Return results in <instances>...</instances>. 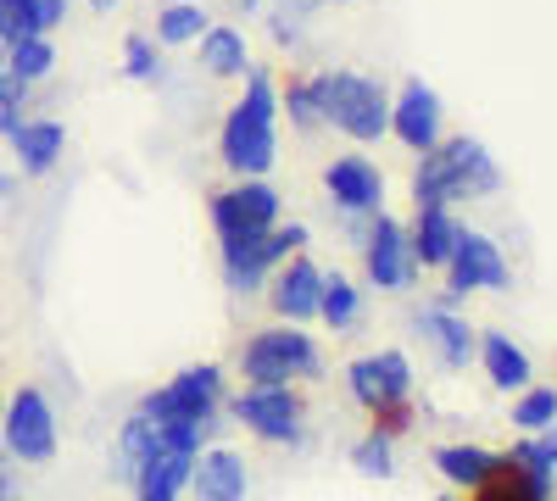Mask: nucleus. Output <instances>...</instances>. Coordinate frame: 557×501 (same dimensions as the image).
Here are the masks:
<instances>
[{
    "label": "nucleus",
    "instance_id": "obj_1",
    "mask_svg": "<svg viewBox=\"0 0 557 501\" xmlns=\"http://www.w3.org/2000/svg\"><path fill=\"white\" fill-rule=\"evenodd\" d=\"M223 167L235 178H268L278 162V84L268 67H246V96L223 117Z\"/></svg>",
    "mask_w": 557,
    "mask_h": 501
},
{
    "label": "nucleus",
    "instance_id": "obj_2",
    "mask_svg": "<svg viewBox=\"0 0 557 501\" xmlns=\"http://www.w3.org/2000/svg\"><path fill=\"white\" fill-rule=\"evenodd\" d=\"M502 190V167L496 156L457 134V140H441L424 151L412 173V206H451V201H480V196H496Z\"/></svg>",
    "mask_w": 557,
    "mask_h": 501
},
{
    "label": "nucleus",
    "instance_id": "obj_3",
    "mask_svg": "<svg viewBox=\"0 0 557 501\" xmlns=\"http://www.w3.org/2000/svg\"><path fill=\"white\" fill-rule=\"evenodd\" d=\"M346 385L357 406L374 418L380 435H407L412 429V362L407 351H380V356H357L346 368Z\"/></svg>",
    "mask_w": 557,
    "mask_h": 501
},
{
    "label": "nucleus",
    "instance_id": "obj_4",
    "mask_svg": "<svg viewBox=\"0 0 557 501\" xmlns=\"http://www.w3.org/2000/svg\"><path fill=\"white\" fill-rule=\"evenodd\" d=\"M318 101H323V123H335L346 140H362V146H374L391 134V96L374 84V78H362L351 67H335V73H318Z\"/></svg>",
    "mask_w": 557,
    "mask_h": 501
},
{
    "label": "nucleus",
    "instance_id": "obj_5",
    "mask_svg": "<svg viewBox=\"0 0 557 501\" xmlns=\"http://www.w3.org/2000/svg\"><path fill=\"white\" fill-rule=\"evenodd\" d=\"M307 240H312L307 223H273V229H246V235L218 240L228 290H235V296H257L278 262L296 256V251H307Z\"/></svg>",
    "mask_w": 557,
    "mask_h": 501
},
{
    "label": "nucleus",
    "instance_id": "obj_6",
    "mask_svg": "<svg viewBox=\"0 0 557 501\" xmlns=\"http://www.w3.org/2000/svg\"><path fill=\"white\" fill-rule=\"evenodd\" d=\"M240 374L246 385H296L323 374V351L307 329H262L240 346Z\"/></svg>",
    "mask_w": 557,
    "mask_h": 501
},
{
    "label": "nucleus",
    "instance_id": "obj_7",
    "mask_svg": "<svg viewBox=\"0 0 557 501\" xmlns=\"http://www.w3.org/2000/svg\"><path fill=\"white\" fill-rule=\"evenodd\" d=\"M223 406H228V418L246 424L268 446H301L307 440V401L290 385H246Z\"/></svg>",
    "mask_w": 557,
    "mask_h": 501
},
{
    "label": "nucleus",
    "instance_id": "obj_8",
    "mask_svg": "<svg viewBox=\"0 0 557 501\" xmlns=\"http://www.w3.org/2000/svg\"><path fill=\"white\" fill-rule=\"evenodd\" d=\"M0 451L12 463H28V468L57 463V406L45 401V390L23 385L7 401V413H0Z\"/></svg>",
    "mask_w": 557,
    "mask_h": 501
},
{
    "label": "nucleus",
    "instance_id": "obj_9",
    "mask_svg": "<svg viewBox=\"0 0 557 501\" xmlns=\"http://www.w3.org/2000/svg\"><path fill=\"white\" fill-rule=\"evenodd\" d=\"M218 406H223V368L218 362H190L162 390L139 401V413L157 424H201V418H218Z\"/></svg>",
    "mask_w": 557,
    "mask_h": 501
},
{
    "label": "nucleus",
    "instance_id": "obj_10",
    "mask_svg": "<svg viewBox=\"0 0 557 501\" xmlns=\"http://www.w3.org/2000/svg\"><path fill=\"white\" fill-rule=\"evenodd\" d=\"M362 267H368V285H380V290H391V296L412 290L418 256H412V240H407V223H396L391 212H374V217H368Z\"/></svg>",
    "mask_w": 557,
    "mask_h": 501
},
{
    "label": "nucleus",
    "instance_id": "obj_11",
    "mask_svg": "<svg viewBox=\"0 0 557 501\" xmlns=\"http://www.w3.org/2000/svg\"><path fill=\"white\" fill-rule=\"evenodd\" d=\"M446 296H469V290H513V267H507V256H502V246L491 240V235H480V229H462L457 235V251H451V262H446Z\"/></svg>",
    "mask_w": 557,
    "mask_h": 501
},
{
    "label": "nucleus",
    "instance_id": "obj_12",
    "mask_svg": "<svg viewBox=\"0 0 557 501\" xmlns=\"http://www.w3.org/2000/svg\"><path fill=\"white\" fill-rule=\"evenodd\" d=\"M278 223V190L268 178H240V185H228L212 196V229L218 240L228 235H246V229H273Z\"/></svg>",
    "mask_w": 557,
    "mask_h": 501
},
{
    "label": "nucleus",
    "instance_id": "obj_13",
    "mask_svg": "<svg viewBox=\"0 0 557 501\" xmlns=\"http://www.w3.org/2000/svg\"><path fill=\"white\" fill-rule=\"evenodd\" d=\"M323 190H330L341 217H374L385 212V173L368 156H341L323 167Z\"/></svg>",
    "mask_w": 557,
    "mask_h": 501
},
{
    "label": "nucleus",
    "instance_id": "obj_14",
    "mask_svg": "<svg viewBox=\"0 0 557 501\" xmlns=\"http://www.w3.org/2000/svg\"><path fill=\"white\" fill-rule=\"evenodd\" d=\"M318 290H323V267L312 256H285L273 267V279H268V301L273 312L285 317V324H312L318 317Z\"/></svg>",
    "mask_w": 557,
    "mask_h": 501
},
{
    "label": "nucleus",
    "instance_id": "obj_15",
    "mask_svg": "<svg viewBox=\"0 0 557 501\" xmlns=\"http://www.w3.org/2000/svg\"><path fill=\"white\" fill-rule=\"evenodd\" d=\"M391 134L418 156H424L430 146H441V96L424 78H407L401 96L391 101Z\"/></svg>",
    "mask_w": 557,
    "mask_h": 501
},
{
    "label": "nucleus",
    "instance_id": "obj_16",
    "mask_svg": "<svg viewBox=\"0 0 557 501\" xmlns=\"http://www.w3.org/2000/svg\"><path fill=\"white\" fill-rule=\"evenodd\" d=\"M412 329L435 346L441 368H451V374H457V368H469L474 351H480V329H469V317H457L451 306H424V312L412 317Z\"/></svg>",
    "mask_w": 557,
    "mask_h": 501
},
{
    "label": "nucleus",
    "instance_id": "obj_17",
    "mask_svg": "<svg viewBox=\"0 0 557 501\" xmlns=\"http://www.w3.org/2000/svg\"><path fill=\"white\" fill-rule=\"evenodd\" d=\"M190 490H196V501H246V490H251L246 458H240V451H228V446H201Z\"/></svg>",
    "mask_w": 557,
    "mask_h": 501
},
{
    "label": "nucleus",
    "instance_id": "obj_18",
    "mask_svg": "<svg viewBox=\"0 0 557 501\" xmlns=\"http://www.w3.org/2000/svg\"><path fill=\"white\" fill-rule=\"evenodd\" d=\"M12 151H17V167L28 178H45L62 162V151H67V128L57 117H34V123L23 117V128L12 134Z\"/></svg>",
    "mask_w": 557,
    "mask_h": 501
},
{
    "label": "nucleus",
    "instance_id": "obj_19",
    "mask_svg": "<svg viewBox=\"0 0 557 501\" xmlns=\"http://www.w3.org/2000/svg\"><path fill=\"white\" fill-rule=\"evenodd\" d=\"M457 235H462V223L451 217V206H418L412 229H407L418 267H446L451 251H457Z\"/></svg>",
    "mask_w": 557,
    "mask_h": 501
},
{
    "label": "nucleus",
    "instance_id": "obj_20",
    "mask_svg": "<svg viewBox=\"0 0 557 501\" xmlns=\"http://www.w3.org/2000/svg\"><path fill=\"white\" fill-rule=\"evenodd\" d=\"M474 362L485 368V379H491L496 390H524L530 374H535V368H530V351L513 346V335H502V329H485V335H480Z\"/></svg>",
    "mask_w": 557,
    "mask_h": 501
},
{
    "label": "nucleus",
    "instance_id": "obj_21",
    "mask_svg": "<svg viewBox=\"0 0 557 501\" xmlns=\"http://www.w3.org/2000/svg\"><path fill=\"white\" fill-rule=\"evenodd\" d=\"M190 474H196V451H184V446H157L146 468H139L134 479V496L139 490H151V496H184L190 490Z\"/></svg>",
    "mask_w": 557,
    "mask_h": 501
},
{
    "label": "nucleus",
    "instance_id": "obj_22",
    "mask_svg": "<svg viewBox=\"0 0 557 501\" xmlns=\"http://www.w3.org/2000/svg\"><path fill=\"white\" fill-rule=\"evenodd\" d=\"M162 446V429L146 418V413H139V406H134V413L123 418V429H117V451H112V479H123V485H134L139 479V468H146V458H151V451Z\"/></svg>",
    "mask_w": 557,
    "mask_h": 501
},
{
    "label": "nucleus",
    "instance_id": "obj_23",
    "mask_svg": "<svg viewBox=\"0 0 557 501\" xmlns=\"http://www.w3.org/2000/svg\"><path fill=\"white\" fill-rule=\"evenodd\" d=\"M435 468H441V479H446L451 490H474V485H485V479H491L496 451L469 446V440H457V446H435Z\"/></svg>",
    "mask_w": 557,
    "mask_h": 501
},
{
    "label": "nucleus",
    "instance_id": "obj_24",
    "mask_svg": "<svg viewBox=\"0 0 557 501\" xmlns=\"http://www.w3.org/2000/svg\"><path fill=\"white\" fill-rule=\"evenodd\" d=\"M318 317H323V324H330L335 335H357V324H362V290L346 279V273H323Z\"/></svg>",
    "mask_w": 557,
    "mask_h": 501
},
{
    "label": "nucleus",
    "instance_id": "obj_25",
    "mask_svg": "<svg viewBox=\"0 0 557 501\" xmlns=\"http://www.w3.org/2000/svg\"><path fill=\"white\" fill-rule=\"evenodd\" d=\"M196 45H201V67L212 78H246L251 51H246V34L240 28H207Z\"/></svg>",
    "mask_w": 557,
    "mask_h": 501
},
{
    "label": "nucleus",
    "instance_id": "obj_26",
    "mask_svg": "<svg viewBox=\"0 0 557 501\" xmlns=\"http://www.w3.org/2000/svg\"><path fill=\"white\" fill-rule=\"evenodd\" d=\"M212 28V17L196 7V0H168L157 12V45H196Z\"/></svg>",
    "mask_w": 557,
    "mask_h": 501
},
{
    "label": "nucleus",
    "instance_id": "obj_27",
    "mask_svg": "<svg viewBox=\"0 0 557 501\" xmlns=\"http://www.w3.org/2000/svg\"><path fill=\"white\" fill-rule=\"evenodd\" d=\"M7 67H12L17 78H28V84L51 78V73H57V45H51V34H28V39L7 45Z\"/></svg>",
    "mask_w": 557,
    "mask_h": 501
},
{
    "label": "nucleus",
    "instance_id": "obj_28",
    "mask_svg": "<svg viewBox=\"0 0 557 501\" xmlns=\"http://www.w3.org/2000/svg\"><path fill=\"white\" fill-rule=\"evenodd\" d=\"M278 112H285V117H290V128H301V134L323 128V101H318V84H312V78H290L285 89H278Z\"/></svg>",
    "mask_w": 557,
    "mask_h": 501
},
{
    "label": "nucleus",
    "instance_id": "obj_29",
    "mask_svg": "<svg viewBox=\"0 0 557 501\" xmlns=\"http://www.w3.org/2000/svg\"><path fill=\"white\" fill-rule=\"evenodd\" d=\"M513 424H519L524 435L552 429V424H557V390H552V385H524L519 401H513Z\"/></svg>",
    "mask_w": 557,
    "mask_h": 501
},
{
    "label": "nucleus",
    "instance_id": "obj_30",
    "mask_svg": "<svg viewBox=\"0 0 557 501\" xmlns=\"http://www.w3.org/2000/svg\"><path fill=\"white\" fill-rule=\"evenodd\" d=\"M351 468H357L362 479H391V474H396V458H391V435L368 429V435L351 446Z\"/></svg>",
    "mask_w": 557,
    "mask_h": 501
},
{
    "label": "nucleus",
    "instance_id": "obj_31",
    "mask_svg": "<svg viewBox=\"0 0 557 501\" xmlns=\"http://www.w3.org/2000/svg\"><path fill=\"white\" fill-rule=\"evenodd\" d=\"M123 78H134V84H162V57H157V39H151V34H128V39H123Z\"/></svg>",
    "mask_w": 557,
    "mask_h": 501
},
{
    "label": "nucleus",
    "instance_id": "obj_32",
    "mask_svg": "<svg viewBox=\"0 0 557 501\" xmlns=\"http://www.w3.org/2000/svg\"><path fill=\"white\" fill-rule=\"evenodd\" d=\"M28 34H39L28 0H0V45H17V39H28Z\"/></svg>",
    "mask_w": 557,
    "mask_h": 501
},
{
    "label": "nucleus",
    "instance_id": "obj_33",
    "mask_svg": "<svg viewBox=\"0 0 557 501\" xmlns=\"http://www.w3.org/2000/svg\"><path fill=\"white\" fill-rule=\"evenodd\" d=\"M28 12H34L39 34H51V28H62V23H67V0H28Z\"/></svg>",
    "mask_w": 557,
    "mask_h": 501
},
{
    "label": "nucleus",
    "instance_id": "obj_34",
    "mask_svg": "<svg viewBox=\"0 0 557 501\" xmlns=\"http://www.w3.org/2000/svg\"><path fill=\"white\" fill-rule=\"evenodd\" d=\"M28 89H34L28 78H17L12 67H0V107H17L23 112L28 107Z\"/></svg>",
    "mask_w": 557,
    "mask_h": 501
},
{
    "label": "nucleus",
    "instance_id": "obj_35",
    "mask_svg": "<svg viewBox=\"0 0 557 501\" xmlns=\"http://www.w3.org/2000/svg\"><path fill=\"white\" fill-rule=\"evenodd\" d=\"M12 496H17V463L0 451V501H12Z\"/></svg>",
    "mask_w": 557,
    "mask_h": 501
},
{
    "label": "nucleus",
    "instance_id": "obj_36",
    "mask_svg": "<svg viewBox=\"0 0 557 501\" xmlns=\"http://www.w3.org/2000/svg\"><path fill=\"white\" fill-rule=\"evenodd\" d=\"M17 128H23V112L17 107H0V140H12Z\"/></svg>",
    "mask_w": 557,
    "mask_h": 501
},
{
    "label": "nucleus",
    "instance_id": "obj_37",
    "mask_svg": "<svg viewBox=\"0 0 557 501\" xmlns=\"http://www.w3.org/2000/svg\"><path fill=\"white\" fill-rule=\"evenodd\" d=\"M112 7H117V0H89V12H101V17H107Z\"/></svg>",
    "mask_w": 557,
    "mask_h": 501
},
{
    "label": "nucleus",
    "instance_id": "obj_38",
    "mask_svg": "<svg viewBox=\"0 0 557 501\" xmlns=\"http://www.w3.org/2000/svg\"><path fill=\"white\" fill-rule=\"evenodd\" d=\"M139 501H178V496H151V490H139Z\"/></svg>",
    "mask_w": 557,
    "mask_h": 501
},
{
    "label": "nucleus",
    "instance_id": "obj_39",
    "mask_svg": "<svg viewBox=\"0 0 557 501\" xmlns=\"http://www.w3.org/2000/svg\"><path fill=\"white\" fill-rule=\"evenodd\" d=\"M7 190H12V178H7V173H0V196H7Z\"/></svg>",
    "mask_w": 557,
    "mask_h": 501
},
{
    "label": "nucleus",
    "instance_id": "obj_40",
    "mask_svg": "<svg viewBox=\"0 0 557 501\" xmlns=\"http://www.w3.org/2000/svg\"><path fill=\"white\" fill-rule=\"evenodd\" d=\"M235 7H246V12H251V7H262V0H235Z\"/></svg>",
    "mask_w": 557,
    "mask_h": 501
},
{
    "label": "nucleus",
    "instance_id": "obj_41",
    "mask_svg": "<svg viewBox=\"0 0 557 501\" xmlns=\"http://www.w3.org/2000/svg\"><path fill=\"white\" fill-rule=\"evenodd\" d=\"M441 501H462V496H457V490H446V496H441Z\"/></svg>",
    "mask_w": 557,
    "mask_h": 501
},
{
    "label": "nucleus",
    "instance_id": "obj_42",
    "mask_svg": "<svg viewBox=\"0 0 557 501\" xmlns=\"http://www.w3.org/2000/svg\"><path fill=\"white\" fill-rule=\"evenodd\" d=\"M0 413H7V390H0Z\"/></svg>",
    "mask_w": 557,
    "mask_h": 501
},
{
    "label": "nucleus",
    "instance_id": "obj_43",
    "mask_svg": "<svg viewBox=\"0 0 557 501\" xmlns=\"http://www.w3.org/2000/svg\"><path fill=\"white\" fill-rule=\"evenodd\" d=\"M12 501H23V496H12Z\"/></svg>",
    "mask_w": 557,
    "mask_h": 501
}]
</instances>
